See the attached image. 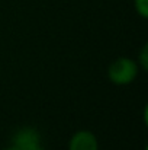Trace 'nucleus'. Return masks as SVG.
I'll list each match as a JSON object with an SVG mask.
<instances>
[{
    "instance_id": "f257e3e1",
    "label": "nucleus",
    "mask_w": 148,
    "mask_h": 150,
    "mask_svg": "<svg viewBox=\"0 0 148 150\" xmlns=\"http://www.w3.org/2000/svg\"><path fill=\"white\" fill-rule=\"evenodd\" d=\"M138 73V66L134 60L131 58H125L121 57L118 60H115L110 66H109V79L110 82L116 83V85H128L131 83Z\"/></svg>"
},
{
    "instance_id": "f03ea898",
    "label": "nucleus",
    "mask_w": 148,
    "mask_h": 150,
    "mask_svg": "<svg viewBox=\"0 0 148 150\" xmlns=\"http://www.w3.org/2000/svg\"><path fill=\"white\" fill-rule=\"evenodd\" d=\"M13 146L19 150H44L41 144V134L36 128L23 127L13 136Z\"/></svg>"
},
{
    "instance_id": "7ed1b4c3",
    "label": "nucleus",
    "mask_w": 148,
    "mask_h": 150,
    "mask_svg": "<svg viewBox=\"0 0 148 150\" xmlns=\"http://www.w3.org/2000/svg\"><path fill=\"white\" fill-rule=\"evenodd\" d=\"M68 150H97V140L90 131H77L70 140Z\"/></svg>"
},
{
    "instance_id": "20e7f679",
    "label": "nucleus",
    "mask_w": 148,
    "mask_h": 150,
    "mask_svg": "<svg viewBox=\"0 0 148 150\" xmlns=\"http://www.w3.org/2000/svg\"><path fill=\"white\" fill-rule=\"evenodd\" d=\"M135 9L140 13V16H148V0H135Z\"/></svg>"
},
{
    "instance_id": "39448f33",
    "label": "nucleus",
    "mask_w": 148,
    "mask_h": 150,
    "mask_svg": "<svg viewBox=\"0 0 148 150\" xmlns=\"http://www.w3.org/2000/svg\"><path fill=\"white\" fill-rule=\"evenodd\" d=\"M140 63H141L142 69L147 70L148 69V45L147 44L142 47V50H141V52H140Z\"/></svg>"
},
{
    "instance_id": "423d86ee",
    "label": "nucleus",
    "mask_w": 148,
    "mask_h": 150,
    "mask_svg": "<svg viewBox=\"0 0 148 150\" xmlns=\"http://www.w3.org/2000/svg\"><path fill=\"white\" fill-rule=\"evenodd\" d=\"M3 150H19V149H18L16 146H10V147H4Z\"/></svg>"
}]
</instances>
